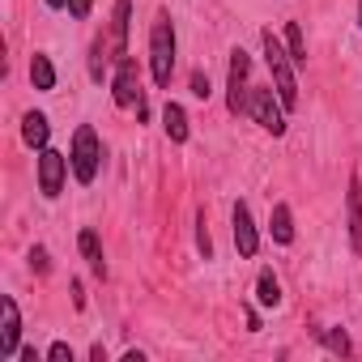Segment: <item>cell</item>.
<instances>
[{
  "instance_id": "obj_10",
  "label": "cell",
  "mask_w": 362,
  "mask_h": 362,
  "mask_svg": "<svg viewBox=\"0 0 362 362\" xmlns=\"http://www.w3.org/2000/svg\"><path fill=\"white\" fill-rule=\"evenodd\" d=\"M345 235H349V247L362 256V175H349V188H345Z\"/></svg>"
},
{
  "instance_id": "obj_21",
  "label": "cell",
  "mask_w": 362,
  "mask_h": 362,
  "mask_svg": "<svg viewBox=\"0 0 362 362\" xmlns=\"http://www.w3.org/2000/svg\"><path fill=\"white\" fill-rule=\"evenodd\" d=\"M197 252L205 260H214V239H209V222H205V209L197 214Z\"/></svg>"
},
{
  "instance_id": "obj_14",
  "label": "cell",
  "mask_w": 362,
  "mask_h": 362,
  "mask_svg": "<svg viewBox=\"0 0 362 362\" xmlns=\"http://www.w3.org/2000/svg\"><path fill=\"white\" fill-rule=\"evenodd\" d=\"M269 235H273V243H281V247L294 243V209H290L286 201L273 205V214H269Z\"/></svg>"
},
{
  "instance_id": "obj_20",
  "label": "cell",
  "mask_w": 362,
  "mask_h": 362,
  "mask_svg": "<svg viewBox=\"0 0 362 362\" xmlns=\"http://www.w3.org/2000/svg\"><path fill=\"white\" fill-rule=\"evenodd\" d=\"M90 77L107 81V43L103 39H94V47H90Z\"/></svg>"
},
{
  "instance_id": "obj_5",
  "label": "cell",
  "mask_w": 362,
  "mask_h": 362,
  "mask_svg": "<svg viewBox=\"0 0 362 362\" xmlns=\"http://www.w3.org/2000/svg\"><path fill=\"white\" fill-rule=\"evenodd\" d=\"M247 115H252V119H256L264 132H273V136H286V107H281V98H277V90H273V86H252Z\"/></svg>"
},
{
  "instance_id": "obj_12",
  "label": "cell",
  "mask_w": 362,
  "mask_h": 362,
  "mask_svg": "<svg viewBox=\"0 0 362 362\" xmlns=\"http://www.w3.org/2000/svg\"><path fill=\"white\" fill-rule=\"evenodd\" d=\"M162 132H166V141H170V145H184V141L192 136L188 111L179 107V103H166V107H162Z\"/></svg>"
},
{
  "instance_id": "obj_17",
  "label": "cell",
  "mask_w": 362,
  "mask_h": 362,
  "mask_svg": "<svg viewBox=\"0 0 362 362\" xmlns=\"http://www.w3.org/2000/svg\"><path fill=\"white\" fill-rule=\"evenodd\" d=\"M281 39H286L290 60L303 69V64H307V39H303V26H298V22H286V35H281Z\"/></svg>"
},
{
  "instance_id": "obj_22",
  "label": "cell",
  "mask_w": 362,
  "mask_h": 362,
  "mask_svg": "<svg viewBox=\"0 0 362 362\" xmlns=\"http://www.w3.org/2000/svg\"><path fill=\"white\" fill-rule=\"evenodd\" d=\"M30 269H35L39 277H47V273H52V256H47V247H39V243L30 247Z\"/></svg>"
},
{
  "instance_id": "obj_23",
  "label": "cell",
  "mask_w": 362,
  "mask_h": 362,
  "mask_svg": "<svg viewBox=\"0 0 362 362\" xmlns=\"http://www.w3.org/2000/svg\"><path fill=\"white\" fill-rule=\"evenodd\" d=\"M209 94H214V86H209V73H192V98H201V103H209Z\"/></svg>"
},
{
  "instance_id": "obj_1",
  "label": "cell",
  "mask_w": 362,
  "mask_h": 362,
  "mask_svg": "<svg viewBox=\"0 0 362 362\" xmlns=\"http://www.w3.org/2000/svg\"><path fill=\"white\" fill-rule=\"evenodd\" d=\"M175 56H179V39H175V22L166 9H158L153 26H149V77L158 90H170L175 77Z\"/></svg>"
},
{
  "instance_id": "obj_2",
  "label": "cell",
  "mask_w": 362,
  "mask_h": 362,
  "mask_svg": "<svg viewBox=\"0 0 362 362\" xmlns=\"http://www.w3.org/2000/svg\"><path fill=\"white\" fill-rule=\"evenodd\" d=\"M260 47H264V64H269V77H273V90H277L281 107L294 111L298 107V64L290 60L286 39H277L273 30H264L260 35Z\"/></svg>"
},
{
  "instance_id": "obj_3",
  "label": "cell",
  "mask_w": 362,
  "mask_h": 362,
  "mask_svg": "<svg viewBox=\"0 0 362 362\" xmlns=\"http://www.w3.org/2000/svg\"><path fill=\"white\" fill-rule=\"evenodd\" d=\"M69 166H73V179H77L81 188H90L94 179H98V166H103V136L94 132V124H77V128H73Z\"/></svg>"
},
{
  "instance_id": "obj_8",
  "label": "cell",
  "mask_w": 362,
  "mask_h": 362,
  "mask_svg": "<svg viewBox=\"0 0 362 362\" xmlns=\"http://www.w3.org/2000/svg\"><path fill=\"white\" fill-rule=\"evenodd\" d=\"M230 230H235V247H239V256L252 260V256L260 252V230H256V218H252L247 201H235V209H230Z\"/></svg>"
},
{
  "instance_id": "obj_30",
  "label": "cell",
  "mask_w": 362,
  "mask_h": 362,
  "mask_svg": "<svg viewBox=\"0 0 362 362\" xmlns=\"http://www.w3.org/2000/svg\"><path fill=\"white\" fill-rule=\"evenodd\" d=\"M354 22H358V30H362V0H358V18H354Z\"/></svg>"
},
{
  "instance_id": "obj_25",
  "label": "cell",
  "mask_w": 362,
  "mask_h": 362,
  "mask_svg": "<svg viewBox=\"0 0 362 362\" xmlns=\"http://www.w3.org/2000/svg\"><path fill=\"white\" fill-rule=\"evenodd\" d=\"M90 9H94V0H69V18H73V22H86Z\"/></svg>"
},
{
  "instance_id": "obj_26",
  "label": "cell",
  "mask_w": 362,
  "mask_h": 362,
  "mask_svg": "<svg viewBox=\"0 0 362 362\" xmlns=\"http://www.w3.org/2000/svg\"><path fill=\"white\" fill-rule=\"evenodd\" d=\"M69 290H73V307H77V311H86V290H81V281H73Z\"/></svg>"
},
{
  "instance_id": "obj_7",
  "label": "cell",
  "mask_w": 362,
  "mask_h": 362,
  "mask_svg": "<svg viewBox=\"0 0 362 362\" xmlns=\"http://www.w3.org/2000/svg\"><path fill=\"white\" fill-rule=\"evenodd\" d=\"M111 98L119 111H132L141 107V69L132 56H119L115 60V73H111Z\"/></svg>"
},
{
  "instance_id": "obj_13",
  "label": "cell",
  "mask_w": 362,
  "mask_h": 362,
  "mask_svg": "<svg viewBox=\"0 0 362 362\" xmlns=\"http://www.w3.org/2000/svg\"><path fill=\"white\" fill-rule=\"evenodd\" d=\"M22 141L39 153V149H47V141H52V119L43 115V111H26L22 115Z\"/></svg>"
},
{
  "instance_id": "obj_11",
  "label": "cell",
  "mask_w": 362,
  "mask_h": 362,
  "mask_svg": "<svg viewBox=\"0 0 362 362\" xmlns=\"http://www.w3.org/2000/svg\"><path fill=\"white\" fill-rule=\"evenodd\" d=\"M128 30H132V0H115V9H111V52H115V60L128 56Z\"/></svg>"
},
{
  "instance_id": "obj_24",
  "label": "cell",
  "mask_w": 362,
  "mask_h": 362,
  "mask_svg": "<svg viewBox=\"0 0 362 362\" xmlns=\"http://www.w3.org/2000/svg\"><path fill=\"white\" fill-rule=\"evenodd\" d=\"M47 362H73V345L69 341H52L47 345Z\"/></svg>"
},
{
  "instance_id": "obj_4",
  "label": "cell",
  "mask_w": 362,
  "mask_h": 362,
  "mask_svg": "<svg viewBox=\"0 0 362 362\" xmlns=\"http://www.w3.org/2000/svg\"><path fill=\"white\" fill-rule=\"evenodd\" d=\"M252 56L243 47H230V69H226V111L230 115H247V98H252Z\"/></svg>"
},
{
  "instance_id": "obj_6",
  "label": "cell",
  "mask_w": 362,
  "mask_h": 362,
  "mask_svg": "<svg viewBox=\"0 0 362 362\" xmlns=\"http://www.w3.org/2000/svg\"><path fill=\"white\" fill-rule=\"evenodd\" d=\"M35 175H39V192L47 197V201H56L60 192H64V179L73 175V166H69V153H60V149H39V162H35Z\"/></svg>"
},
{
  "instance_id": "obj_27",
  "label": "cell",
  "mask_w": 362,
  "mask_h": 362,
  "mask_svg": "<svg viewBox=\"0 0 362 362\" xmlns=\"http://www.w3.org/2000/svg\"><path fill=\"white\" fill-rule=\"evenodd\" d=\"M243 315H247V332H260V311L256 307H243Z\"/></svg>"
},
{
  "instance_id": "obj_28",
  "label": "cell",
  "mask_w": 362,
  "mask_h": 362,
  "mask_svg": "<svg viewBox=\"0 0 362 362\" xmlns=\"http://www.w3.org/2000/svg\"><path fill=\"white\" fill-rule=\"evenodd\" d=\"M18 354H22V362H39V354H35V345H22Z\"/></svg>"
},
{
  "instance_id": "obj_16",
  "label": "cell",
  "mask_w": 362,
  "mask_h": 362,
  "mask_svg": "<svg viewBox=\"0 0 362 362\" xmlns=\"http://www.w3.org/2000/svg\"><path fill=\"white\" fill-rule=\"evenodd\" d=\"M30 86H35L39 94L56 90V64H52V56H43V52L30 56Z\"/></svg>"
},
{
  "instance_id": "obj_9",
  "label": "cell",
  "mask_w": 362,
  "mask_h": 362,
  "mask_svg": "<svg viewBox=\"0 0 362 362\" xmlns=\"http://www.w3.org/2000/svg\"><path fill=\"white\" fill-rule=\"evenodd\" d=\"M22 349V311H18V298L5 294L0 298V358H13Z\"/></svg>"
},
{
  "instance_id": "obj_18",
  "label": "cell",
  "mask_w": 362,
  "mask_h": 362,
  "mask_svg": "<svg viewBox=\"0 0 362 362\" xmlns=\"http://www.w3.org/2000/svg\"><path fill=\"white\" fill-rule=\"evenodd\" d=\"M256 303H260V307H277V303H281V281H277L269 269L256 277Z\"/></svg>"
},
{
  "instance_id": "obj_15",
  "label": "cell",
  "mask_w": 362,
  "mask_h": 362,
  "mask_svg": "<svg viewBox=\"0 0 362 362\" xmlns=\"http://www.w3.org/2000/svg\"><path fill=\"white\" fill-rule=\"evenodd\" d=\"M77 247H81V256H86V264H90V273L94 277H107V260H103V243H98V235L86 226L81 235H77Z\"/></svg>"
},
{
  "instance_id": "obj_19",
  "label": "cell",
  "mask_w": 362,
  "mask_h": 362,
  "mask_svg": "<svg viewBox=\"0 0 362 362\" xmlns=\"http://www.w3.org/2000/svg\"><path fill=\"white\" fill-rule=\"evenodd\" d=\"M320 345H324L328 354H341V358H345V354L354 349V345H349V332H345V328H320Z\"/></svg>"
},
{
  "instance_id": "obj_29",
  "label": "cell",
  "mask_w": 362,
  "mask_h": 362,
  "mask_svg": "<svg viewBox=\"0 0 362 362\" xmlns=\"http://www.w3.org/2000/svg\"><path fill=\"white\" fill-rule=\"evenodd\" d=\"M47 9H69V0H43Z\"/></svg>"
}]
</instances>
